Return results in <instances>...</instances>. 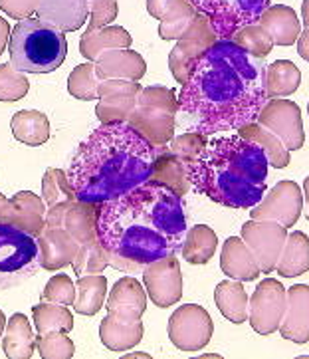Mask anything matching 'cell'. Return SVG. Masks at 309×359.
<instances>
[{"instance_id": "cell-1", "label": "cell", "mask_w": 309, "mask_h": 359, "mask_svg": "<svg viewBox=\"0 0 309 359\" xmlns=\"http://www.w3.org/2000/svg\"><path fill=\"white\" fill-rule=\"evenodd\" d=\"M186 234L183 198L147 181L119 197L99 203L97 238L109 266L137 274L151 262L177 256Z\"/></svg>"}, {"instance_id": "cell-2", "label": "cell", "mask_w": 309, "mask_h": 359, "mask_svg": "<svg viewBox=\"0 0 309 359\" xmlns=\"http://www.w3.org/2000/svg\"><path fill=\"white\" fill-rule=\"evenodd\" d=\"M263 72L262 60L252 58L232 40H218L181 86L179 111L193 119V131L205 135L256 121L268 100Z\"/></svg>"}, {"instance_id": "cell-3", "label": "cell", "mask_w": 309, "mask_h": 359, "mask_svg": "<svg viewBox=\"0 0 309 359\" xmlns=\"http://www.w3.org/2000/svg\"><path fill=\"white\" fill-rule=\"evenodd\" d=\"M159 147L129 123H102L81 141L68 167L76 198L105 203L147 183Z\"/></svg>"}, {"instance_id": "cell-4", "label": "cell", "mask_w": 309, "mask_h": 359, "mask_svg": "<svg viewBox=\"0 0 309 359\" xmlns=\"http://www.w3.org/2000/svg\"><path fill=\"white\" fill-rule=\"evenodd\" d=\"M268 157L260 145L238 133L208 140L202 155L188 167L196 193L228 209H252L266 195Z\"/></svg>"}, {"instance_id": "cell-5", "label": "cell", "mask_w": 309, "mask_h": 359, "mask_svg": "<svg viewBox=\"0 0 309 359\" xmlns=\"http://www.w3.org/2000/svg\"><path fill=\"white\" fill-rule=\"evenodd\" d=\"M8 54L16 70L24 74H50L56 72L68 56V40L62 30L30 16L12 28Z\"/></svg>"}, {"instance_id": "cell-6", "label": "cell", "mask_w": 309, "mask_h": 359, "mask_svg": "<svg viewBox=\"0 0 309 359\" xmlns=\"http://www.w3.org/2000/svg\"><path fill=\"white\" fill-rule=\"evenodd\" d=\"M177 114V93L165 86H149L139 92L135 109L127 117L125 123L141 133L153 147H165L174 137Z\"/></svg>"}, {"instance_id": "cell-7", "label": "cell", "mask_w": 309, "mask_h": 359, "mask_svg": "<svg viewBox=\"0 0 309 359\" xmlns=\"http://www.w3.org/2000/svg\"><path fill=\"white\" fill-rule=\"evenodd\" d=\"M40 268V246L36 236L0 220V292L34 278Z\"/></svg>"}, {"instance_id": "cell-8", "label": "cell", "mask_w": 309, "mask_h": 359, "mask_svg": "<svg viewBox=\"0 0 309 359\" xmlns=\"http://www.w3.org/2000/svg\"><path fill=\"white\" fill-rule=\"evenodd\" d=\"M217 42L218 34L212 22L208 20V16H205L202 12H196L195 20L186 28V32L177 40V46L172 48L169 54V68H171L172 78L184 86L191 80L198 60Z\"/></svg>"}, {"instance_id": "cell-9", "label": "cell", "mask_w": 309, "mask_h": 359, "mask_svg": "<svg viewBox=\"0 0 309 359\" xmlns=\"http://www.w3.org/2000/svg\"><path fill=\"white\" fill-rule=\"evenodd\" d=\"M196 11L208 16L218 40H232L240 28L258 24L272 0H191Z\"/></svg>"}, {"instance_id": "cell-10", "label": "cell", "mask_w": 309, "mask_h": 359, "mask_svg": "<svg viewBox=\"0 0 309 359\" xmlns=\"http://www.w3.org/2000/svg\"><path fill=\"white\" fill-rule=\"evenodd\" d=\"M214 334L210 313L198 304H183L169 318V337L179 351H200L208 346Z\"/></svg>"}, {"instance_id": "cell-11", "label": "cell", "mask_w": 309, "mask_h": 359, "mask_svg": "<svg viewBox=\"0 0 309 359\" xmlns=\"http://www.w3.org/2000/svg\"><path fill=\"white\" fill-rule=\"evenodd\" d=\"M287 306V288L274 278L262 280L250 298L248 320L256 334L272 336L280 330Z\"/></svg>"}, {"instance_id": "cell-12", "label": "cell", "mask_w": 309, "mask_h": 359, "mask_svg": "<svg viewBox=\"0 0 309 359\" xmlns=\"http://www.w3.org/2000/svg\"><path fill=\"white\" fill-rule=\"evenodd\" d=\"M303 210V191L296 181H280L275 183L268 195L250 209V219L274 220L277 224L291 229L298 224Z\"/></svg>"}, {"instance_id": "cell-13", "label": "cell", "mask_w": 309, "mask_h": 359, "mask_svg": "<svg viewBox=\"0 0 309 359\" xmlns=\"http://www.w3.org/2000/svg\"><path fill=\"white\" fill-rule=\"evenodd\" d=\"M286 238L287 229L274 220L250 219L246 224H242V241L252 250L263 274L275 272L277 260L286 246Z\"/></svg>"}, {"instance_id": "cell-14", "label": "cell", "mask_w": 309, "mask_h": 359, "mask_svg": "<svg viewBox=\"0 0 309 359\" xmlns=\"http://www.w3.org/2000/svg\"><path fill=\"white\" fill-rule=\"evenodd\" d=\"M256 121L266 129H270L289 151L301 149L305 143L301 111H299V105L291 100L275 97V100L266 102Z\"/></svg>"}, {"instance_id": "cell-15", "label": "cell", "mask_w": 309, "mask_h": 359, "mask_svg": "<svg viewBox=\"0 0 309 359\" xmlns=\"http://www.w3.org/2000/svg\"><path fill=\"white\" fill-rule=\"evenodd\" d=\"M143 286L159 308H169L183 298V272L177 256H165L143 270Z\"/></svg>"}, {"instance_id": "cell-16", "label": "cell", "mask_w": 309, "mask_h": 359, "mask_svg": "<svg viewBox=\"0 0 309 359\" xmlns=\"http://www.w3.org/2000/svg\"><path fill=\"white\" fill-rule=\"evenodd\" d=\"M143 88L139 81L102 80L97 88L95 116L102 123H123L135 109L137 95Z\"/></svg>"}, {"instance_id": "cell-17", "label": "cell", "mask_w": 309, "mask_h": 359, "mask_svg": "<svg viewBox=\"0 0 309 359\" xmlns=\"http://www.w3.org/2000/svg\"><path fill=\"white\" fill-rule=\"evenodd\" d=\"M107 313L123 322V324H137L147 310V292L145 286L139 284L137 278L125 276L117 280L107 298Z\"/></svg>"}, {"instance_id": "cell-18", "label": "cell", "mask_w": 309, "mask_h": 359, "mask_svg": "<svg viewBox=\"0 0 309 359\" xmlns=\"http://www.w3.org/2000/svg\"><path fill=\"white\" fill-rule=\"evenodd\" d=\"M46 203L44 198L34 195L32 191H20L8 198L0 209V220L11 222L14 226L38 236L44 231L46 222Z\"/></svg>"}, {"instance_id": "cell-19", "label": "cell", "mask_w": 309, "mask_h": 359, "mask_svg": "<svg viewBox=\"0 0 309 359\" xmlns=\"http://www.w3.org/2000/svg\"><path fill=\"white\" fill-rule=\"evenodd\" d=\"M36 241L40 246V264L48 272H56L60 268L74 264L80 252V244L76 243V238H71L66 229L44 226V231L36 236Z\"/></svg>"}, {"instance_id": "cell-20", "label": "cell", "mask_w": 309, "mask_h": 359, "mask_svg": "<svg viewBox=\"0 0 309 359\" xmlns=\"http://www.w3.org/2000/svg\"><path fill=\"white\" fill-rule=\"evenodd\" d=\"M36 18L62 32H76L90 18V0H40Z\"/></svg>"}, {"instance_id": "cell-21", "label": "cell", "mask_w": 309, "mask_h": 359, "mask_svg": "<svg viewBox=\"0 0 309 359\" xmlns=\"http://www.w3.org/2000/svg\"><path fill=\"white\" fill-rule=\"evenodd\" d=\"M147 72L145 58L129 48H114L95 60V74L102 80L139 81Z\"/></svg>"}, {"instance_id": "cell-22", "label": "cell", "mask_w": 309, "mask_h": 359, "mask_svg": "<svg viewBox=\"0 0 309 359\" xmlns=\"http://www.w3.org/2000/svg\"><path fill=\"white\" fill-rule=\"evenodd\" d=\"M282 337L294 344L309 341V286L296 284L287 288V306L277 330Z\"/></svg>"}, {"instance_id": "cell-23", "label": "cell", "mask_w": 309, "mask_h": 359, "mask_svg": "<svg viewBox=\"0 0 309 359\" xmlns=\"http://www.w3.org/2000/svg\"><path fill=\"white\" fill-rule=\"evenodd\" d=\"M220 268L228 278L240 280V282H252L262 274L252 250L238 236H230L222 244Z\"/></svg>"}, {"instance_id": "cell-24", "label": "cell", "mask_w": 309, "mask_h": 359, "mask_svg": "<svg viewBox=\"0 0 309 359\" xmlns=\"http://www.w3.org/2000/svg\"><path fill=\"white\" fill-rule=\"evenodd\" d=\"M258 24L274 40V46H294L301 34V20L298 18V12L286 4L270 6Z\"/></svg>"}, {"instance_id": "cell-25", "label": "cell", "mask_w": 309, "mask_h": 359, "mask_svg": "<svg viewBox=\"0 0 309 359\" xmlns=\"http://www.w3.org/2000/svg\"><path fill=\"white\" fill-rule=\"evenodd\" d=\"M149 181L167 187L169 191H172L177 197L181 198L188 193V187H191L186 165L179 157H174L171 151H167V145L159 147Z\"/></svg>"}, {"instance_id": "cell-26", "label": "cell", "mask_w": 309, "mask_h": 359, "mask_svg": "<svg viewBox=\"0 0 309 359\" xmlns=\"http://www.w3.org/2000/svg\"><path fill=\"white\" fill-rule=\"evenodd\" d=\"M133 38L123 26H105L95 30H85L80 38V54L88 62H95L103 52L114 48H129Z\"/></svg>"}, {"instance_id": "cell-27", "label": "cell", "mask_w": 309, "mask_h": 359, "mask_svg": "<svg viewBox=\"0 0 309 359\" xmlns=\"http://www.w3.org/2000/svg\"><path fill=\"white\" fill-rule=\"evenodd\" d=\"M2 351L8 359H30L36 351V336L24 313H12L2 336Z\"/></svg>"}, {"instance_id": "cell-28", "label": "cell", "mask_w": 309, "mask_h": 359, "mask_svg": "<svg viewBox=\"0 0 309 359\" xmlns=\"http://www.w3.org/2000/svg\"><path fill=\"white\" fill-rule=\"evenodd\" d=\"M214 302L218 312L232 324H244L248 320L250 298L240 280H222L214 288Z\"/></svg>"}, {"instance_id": "cell-29", "label": "cell", "mask_w": 309, "mask_h": 359, "mask_svg": "<svg viewBox=\"0 0 309 359\" xmlns=\"http://www.w3.org/2000/svg\"><path fill=\"white\" fill-rule=\"evenodd\" d=\"M301 86V72L291 60H275L263 72V88L268 97H289Z\"/></svg>"}, {"instance_id": "cell-30", "label": "cell", "mask_w": 309, "mask_h": 359, "mask_svg": "<svg viewBox=\"0 0 309 359\" xmlns=\"http://www.w3.org/2000/svg\"><path fill=\"white\" fill-rule=\"evenodd\" d=\"M14 140L28 147H40L50 140V121L46 114L36 109H20L11 119Z\"/></svg>"}, {"instance_id": "cell-31", "label": "cell", "mask_w": 309, "mask_h": 359, "mask_svg": "<svg viewBox=\"0 0 309 359\" xmlns=\"http://www.w3.org/2000/svg\"><path fill=\"white\" fill-rule=\"evenodd\" d=\"M97 215H99L97 203L76 201L66 215L64 229L71 234V238H76V243L80 246L95 243V241H99L97 238Z\"/></svg>"}, {"instance_id": "cell-32", "label": "cell", "mask_w": 309, "mask_h": 359, "mask_svg": "<svg viewBox=\"0 0 309 359\" xmlns=\"http://www.w3.org/2000/svg\"><path fill=\"white\" fill-rule=\"evenodd\" d=\"M275 272L282 278H296L309 272V238L301 231L287 234Z\"/></svg>"}, {"instance_id": "cell-33", "label": "cell", "mask_w": 309, "mask_h": 359, "mask_svg": "<svg viewBox=\"0 0 309 359\" xmlns=\"http://www.w3.org/2000/svg\"><path fill=\"white\" fill-rule=\"evenodd\" d=\"M236 133L244 137V140L252 141L256 145H260L268 157L270 167L275 169H286L289 165V149L282 143V140H277L270 129H266L260 126L258 121H250V123H244L240 128L236 129Z\"/></svg>"}, {"instance_id": "cell-34", "label": "cell", "mask_w": 309, "mask_h": 359, "mask_svg": "<svg viewBox=\"0 0 309 359\" xmlns=\"http://www.w3.org/2000/svg\"><path fill=\"white\" fill-rule=\"evenodd\" d=\"M143 324H123L119 320L111 318L109 313L105 316L99 324V339L109 351H129L141 344L143 339Z\"/></svg>"}, {"instance_id": "cell-35", "label": "cell", "mask_w": 309, "mask_h": 359, "mask_svg": "<svg viewBox=\"0 0 309 359\" xmlns=\"http://www.w3.org/2000/svg\"><path fill=\"white\" fill-rule=\"evenodd\" d=\"M218 248V236L206 224H195L193 229H188L184 234L183 241V258L188 264H206L210 262V258L217 255Z\"/></svg>"}, {"instance_id": "cell-36", "label": "cell", "mask_w": 309, "mask_h": 359, "mask_svg": "<svg viewBox=\"0 0 309 359\" xmlns=\"http://www.w3.org/2000/svg\"><path fill=\"white\" fill-rule=\"evenodd\" d=\"M107 296V278L102 274L80 276L76 282V300L71 308L80 316H95L103 308Z\"/></svg>"}, {"instance_id": "cell-37", "label": "cell", "mask_w": 309, "mask_h": 359, "mask_svg": "<svg viewBox=\"0 0 309 359\" xmlns=\"http://www.w3.org/2000/svg\"><path fill=\"white\" fill-rule=\"evenodd\" d=\"M32 320L38 334H48V332L69 334L74 330V313L60 304H50V302L36 304L32 308Z\"/></svg>"}, {"instance_id": "cell-38", "label": "cell", "mask_w": 309, "mask_h": 359, "mask_svg": "<svg viewBox=\"0 0 309 359\" xmlns=\"http://www.w3.org/2000/svg\"><path fill=\"white\" fill-rule=\"evenodd\" d=\"M232 42L242 48L246 54H250L252 58L258 60L270 56V52L274 50V40L270 38V34L260 24H248V26L240 28L236 34L232 36Z\"/></svg>"}, {"instance_id": "cell-39", "label": "cell", "mask_w": 309, "mask_h": 359, "mask_svg": "<svg viewBox=\"0 0 309 359\" xmlns=\"http://www.w3.org/2000/svg\"><path fill=\"white\" fill-rule=\"evenodd\" d=\"M97 88H99V78L95 74V62H83L69 74L68 92L71 97L81 102L97 100Z\"/></svg>"}, {"instance_id": "cell-40", "label": "cell", "mask_w": 309, "mask_h": 359, "mask_svg": "<svg viewBox=\"0 0 309 359\" xmlns=\"http://www.w3.org/2000/svg\"><path fill=\"white\" fill-rule=\"evenodd\" d=\"M42 198L46 203V207H54L60 203H71V201H78L76 193L69 185L68 173L56 169V167H50L46 169V173L42 177Z\"/></svg>"}, {"instance_id": "cell-41", "label": "cell", "mask_w": 309, "mask_h": 359, "mask_svg": "<svg viewBox=\"0 0 309 359\" xmlns=\"http://www.w3.org/2000/svg\"><path fill=\"white\" fill-rule=\"evenodd\" d=\"M206 143H208V135L200 133V131H188V133H183L179 137H172L171 143L167 145V151H171L174 157H179L188 169L191 165L198 161Z\"/></svg>"}, {"instance_id": "cell-42", "label": "cell", "mask_w": 309, "mask_h": 359, "mask_svg": "<svg viewBox=\"0 0 309 359\" xmlns=\"http://www.w3.org/2000/svg\"><path fill=\"white\" fill-rule=\"evenodd\" d=\"M71 266H74V272H76L78 278L80 276H90V274H102L103 270L109 266L107 250L103 248L99 241L80 246V252H78Z\"/></svg>"}, {"instance_id": "cell-43", "label": "cell", "mask_w": 309, "mask_h": 359, "mask_svg": "<svg viewBox=\"0 0 309 359\" xmlns=\"http://www.w3.org/2000/svg\"><path fill=\"white\" fill-rule=\"evenodd\" d=\"M36 351L42 359H71L76 355V346L66 334L48 332V334H38Z\"/></svg>"}, {"instance_id": "cell-44", "label": "cell", "mask_w": 309, "mask_h": 359, "mask_svg": "<svg viewBox=\"0 0 309 359\" xmlns=\"http://www.w3.org/2000/svg\"><path fill=\"white\" fill-rule=\"evenodd\" d=\"M30 81L24 72L16 70L11 62L0 64V102H18L26 97Z\"/></svg>"}, {"instance_id": "cell-45", "label": "cell", "mask_w": 309, "mask_h": 359, "mask_svg": "<svg viewBox=\"0 0 309 359\" xmlns=\"http://www.w3.org/2000/svg\"><path fill=\"white\" fill-rule=\"evenodd\" d=\"M76 300V284L68 274H56L48 280L46 288L42 292V302L71 306Z\"/></svg>"}, {"instance_id": "cell-46", "label": "cell", "mask_w": 309, "mask_h": 359, "mask_svg": "<svg viewBox=\"0 0 309 359\" xmlns=\"http://www.w3.org/2000/svg\"><path fill=\"white\" fill-rule=\"evenodd\" d=\"M191 11H196L191 0H147V12L159 22L183 16Z\"/></svg>"}, {"instance_id": "cell-47", "label": "cell", "mask_w": 309, "mask_h": 359, "mask_svg": "<svg viewBox=\"0 0 309 359\" xmlns=\"http://www.w3.org/2000/svg\"><path fill=\"white\" fill-rule=\"evenodd\" d=\"M119 14V6L117 0H90V22L88 28L95 30V28H105L111 26L115 18Z\"/></svg>"}, {"instance_id": "cell-48", "label": "cell", "mask_w": 309, "mask_h": 359, "mask_svg": "<svg viewBox=\"0 0 309 359\" xmlns=\"http://www.w3.org/2000/svg\"><path fill=\"white\" fill-rule=\"evenodd\" d=\"M196 12L191 11L183 14V16H177V18H171V20H160L159 24V36L163 40H179L181 36L186 32V28L191 26V22L195 20Z\"/></svg>"}, {"instance_id": "cell-49", "label": "cell", "mask_w": 309, "mask_h": 359, "mask_svg": "<svg viewBox=\"0 0 309 359\" xmlns=\"http://www.w3.org/2000/svg\"><path fill=\"white\" fill-rule=\"evenodd\" d=\"M40 0H0V11L14 20H24L30 18L38 8Z\"/></svg>"}, {"instance_id": "cell-50", "label": "cell", "mask_w": 309, "mask_h": 359, "mask_svg": "<svg viewBox=\"0 0 309 359\" xmlns=\"http://www.w3.org/2000/svg\"><path fill=\"white\" fill-rule=\"evenodd\" d=\"M74 203H76V201H71V203H60V205H54V207H48L44 226H50V229H64L66 215H68V210L71 209Z\"/></svg>"}, {"instance_id": "cell-51", "label": "cell", "mask_w": 309, "mask_h": 359, "mask_svg": "<svg viewBox=\"0 0 309 359\" xmlns=\"http://www.w3.org/2000/svg\"><path fill=\"white\" fill-rule=\"evenodd\" d=\"M298 54L301 58L309 62V26H305V30H301V34L298 38Z\"/></svg>"}, {"instance_id": "cell-52", "label": "cell", "mask_w": 309, "mask_h": 359, "mask_svg": "<svg viewBox=\"0 0 309 359\" xmlns=\"http://www.w3.org/2000/svg\"><path fill=\"white\" fill-rule=\"evenodd\" d=\"M11 24L6 22V18H2L0 16V56H2V52L6 50L8 46V40H11Z\"/></svg>"}, {"instance_id": "cell-53", "label": "cell", "mask_w": 309, "mask_h": 359, "mask_svg": "<svg viewBox=\"0 0 309 359\" xmlns=\"http://www.w3.org/2000/svg\"><path fill=\"white\" fill-rule=\"evenodd\" d=\"M301 22L303 26H309V0L301 2Z\"/></svg>"}, {"instance_id": "cell-54", "label": "cell", "mask_w": 309, "mask_h": 359, "mask_svg": "<svg viewBox=\"0 0 309 359\" xmlns=\"http://www.w3.org/2000/svg\"><path fill=\"white\" fill-rule=\"evenodd\" d=\"M303 198H305V215L309 220V177H305V181H303Z\"/></svg>"}, {"instance_id": "cell-55", "label": "cell", "mask_w": 309, "mask_h": 359, "mask_svg": "<svg viewBox=\"0 0 309 359\" xmlns=\"http://www.w3.org/2000/svg\"><path fill=\"white\" fill-rule=\"evenodd\" d=\"M6 322H8V320H6V316H4V312L0 310V337L4 336V330H6Z\"/></svg>"}, {"instance_id": "cell-56", "label": "cell", "mask_w": 309, "mask_h": 359, "mask_svg": "<svg viewBox=\"0 0 309 359\" xmlns=\"http://www.w3.org/2000/svg\"><path fill=\"white\" fill-rule=\"evenodd\" d=\"M123 358H143V359H149V355H147V353H127V355H123Z\"/></svg>"}, {"instance_id": "cell-57", "label": "cell", "mask_w": 309, "mask_h": 359, "mask_svg": "<svg viewBox=\"0 0 309 359\" xmlns=\"http://www.w3.org/2000/svg\"><path fill=\"white\" fill-rule=\"evenodd\" d=\"M6 201H8V198H6L4 195H2V193H0V209H2V205H4Z\"/></svg>"}, {"instance_id": "cell-58", "label": "cell", "mask_w": 309, "mask_h": 359, "mask_svg": "<svg viewBox=\"0 0 309 359\" xmlns=\"http://www.w3.org/2000/svg\"><path fill=\"white\" fill-rule=\"evenodd\" d=\"M308 114H309V104H308Z\"/></svg>"}]
</instances>
